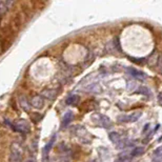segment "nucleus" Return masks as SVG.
Returning a JSON list of instances; mask_svg holds the SVG:
<instances>
[{
    "mask_svg": "<svg viewBox=\"0 0 162 162\" xmlns=\"http://www.w3.org/2000/svg\"><path fill=\"white\" fill-rule=\"evenodd\" d=\"M56 135H54L52 138H51V140L48 141V143L46 144L45 146H44V150H43V152H44V155H46V154H48L50 153V151L52 150V148L54 146V143H55V141H56Z\"/></svg>",
    "mask_w": 162,
    "mask_h": 162,
    "instance_id": "nucleus-12",
    "label": "nucleus"
},
{
    "mask_svg": "<svg viewBox=\"0 0 162 162\" xmlns=\"http://www.w3.org/2000/svg\"><path fill=\"white\" fill-rule=\"evenodd\" d=\"M152 159L154 162H162V146H159L154 151Z\"/></svg>",
    "mask_w": 162,
    "mask_h": 162,
    "instance_id": "nucleus-7",
    "label": "nucleus"
},
{
    "mask_svg": "<svg viewBox=\"0 0 162 162\" xmlns=\"http://www.w3.org/2000/svg\"><path fill=\"white\" fill-rule=\"evenodd\" d=\"M41 118H42V115H40L39 113H32L31 114V119L35 123L39 122V121L41 120Z\"/></svg>",
    "mask_w": 162,
    "mask_h": 162,
    "instance_id": "nucleus-18",
    "label": "nucleus"
},
{
    "mask_svg": "<svg viewBox=\"0 0 162 162\" xmlns=\"http://www.w3.org/2000/svg\"><path fill=\"white\" fill-rule=\"evenodd\" d=\"M143 153H144V148L138 146V148H134L133 152H132V154H131V156L132 157H136V156H139V155H142Z\"/></svg>",
    "mask_w": 162,
    "mask_h": 162,
    "instance_id": "nucleus-15",
    "label": "nucleus"
},
{
    "mask_svg": "<svg viewBox=\"0 0 162 162\" xmlns=\"http://www.w3.org/2000/svg\"><path fill=\"white\" fill-rule=\"evenodd\" d=\"M108 138H110L111 141H112L113 143L117 144V145H119V143L121 142V136L119 135L118 133H115V132H113V133H110V135H108Z\"/></svg>",
    "mask_w": 162,
    "mask_h": 162,
    "instance_id": "nucleus-10",
    "label": "nucleus"
},
{
    "mask_svg": "<svg viewBox=\"0 0 162 162\" xmlns=\"http://www.w3.org/2000/svg\"><path fill=\"white\" fill-rule=\"evenodd\" d=\"M79 101H80V98H79V96H77V95H73V96H71V97H69L67 99V104H69V105H77L78 103H79Z\"/></svg>",
    "mask_w": 162,
    "mask_h": 162,
    "instance_id": "nucleus-13",
    "label": "nucleus"
},
{
    "mask_svg": "<svg viewBox=\"0 0 162 162\" xmlns=\"http://www.w3.org/2000/svg\"><path fill=\"white\" fill-rule=\"evenodd\" d=\"M126 72L129 73V75H131L132 77L136 78V79H139V80H143L145 78V75H144L142 72L138 71V70L134 69V67H127Z\"/></svg>",
    "mask_w": 162,
    "mask_h": 162,
    "instance_id": "nucleus-5",
    "label": "nucleus"
},
{
    "mask_svg": "<svg viewBox=\"0 0 162 162\" xmlns=\"http://www.w3.org/2000/svg\"><path fill=\"white\" fill-rule=\"evenodd\" d=\"M56 95H57V92L55 91V89H44V91L42 92L41 96L48 100H52L56 97Z\"/></svg>",
    "mask_w": 162,
    "mask_h": 162,
    "instance_id": "nucleus-8",
    "label": "nucleus"
},
{
    "mask_svg": "<svg viewBox=\"0 0 162 162\" xmlns=\"http://www.w3.org/2000/svg\"><path fill=\"white\" fill-rule=\"evenodd\" d=\"M8 8V2L0 1V15L4 14Z\"/></svg>",
    "mask_w": 162,
    "mask_h": 162,
    "instance_id": "nucleus-17",
    "label": "nucleus"
},
{
    "mask_svg": "<svg viewBox=\"0 0 162 162\" xmlns=\"http://www.w3.org/2000/svg\"><path fill=\"white\" fill-rule=\"evenodd\" d=\"M97 107V104L94 100H86L84 101L82 104H81V108L82 111H85V112H89V111H93Z\"/></svg>",
    "mask_w": 162,
    "mask_h": 162,
    "instance_id": "nucleus-6",
    "label": "nucleus"
},
{
    "mask_svg": "<svg viewBox=\"0 0 162 162\" xmlns=\"http://www.w3.org/2000/svg\"><path fill=\"white\" fill-rule=\"evenodd\" d=\"M158 101H159V104L162 105V92L158 94Z\"/></svg>",
    "mask_w": 162,
    "mask_h": 162,
    "instance_id": "nucleus-20",
    "label": "nucleus"
},
{
    "mask_svg": "<svg viewBox=\"0 0 162 162\" xmlns=\"http://www.w3.org/2000/svg\"><path fill=\"white\" fill-rule=\"evenodd\" d=\"M73 113L72 112H67V114L63 116V120H62V126H67V125L71 123V121L73 120Z\"/></svg>",
    "mask_w": 162,
    "mask_h": 162,
    "instance_id": "nucleus-11",
    "label": "nucleus"
},
{
    "mask_svg": "<svg viewBox=\"0 0 162 162\" xmlns=\"http://www.w3.org/2000/svg\"><path fill=\"white\" fill-rule=\"evenodd\" d=\"M20 104H21V106H22V108L24 111L30 110V105H31V103H30V101H27V99L24 97V96L20 97Z\"/></svg>",
    "mask_w": 162,
    "mask_h": 162,
    "instance_id": "nucleus-14",
    "label": "nucleus"
},
{
    "mask_svg": "<svg viewBox=\"0 0 162 162\" xmlns=\"http://www.w3.org/2000/svg\"><path fill=\"white\" fill-rule=\"evenodd\" d=\"M99 120H98V124L101 125L102 127H110L111 126V120L108 117L103 116V115H99Z\"/></svg>",
    "mask_w": 162,
    "mask_h": 162,
    "instance_id": "nucleus-9",
    "label": "nucleus"
},
{
    "mask_svg": "<svg viewBox=\"0 0 162 162\" xmlns=\"http://www.w3.org/2000/svg\"><path fill=\"white\" fill-rule=\"evenodd\" d=\"M24 162H36V161H35V158H29V159H26Z\"/></svg>",
    "mask_w": 162,
    "mask_h": 162,
    "instance_id": "nucleus-21",
    "label": "nucleus"
},
{
    "mask_svg": "<svg viewBox=\"0 0 162 162\" xmlns=\"http://www.w3.org/2000/svg\"><path fill=\"white\" fill-rule=\"evenodd\" d=\"M30 103H31V105L33 106V107L37 108V110H40V108H42L44 105V98L40 95H36L32 98Z\"/></svg>",
    "mask_w": 162,
    "mask_h": 162,
    "instance_id": "nucleus-4",
    "label": "nucleus"
},
{
    "mask_svg": "<svg viewBox=\"0 0 162 162\" xmlns=\"http://www.w3.org/2000/svg\"><path fill=\"white\" fill-rule=\"evenodd\" d=\"M5 122L8 123V124L11 126V129L15 132H18V133H21V134H29L30 132H31L29 123L24 120L15 121L14 123H11L8 120H5Z\"/></svg>",
    "mask_w": 162,
    "mask_h": 162,
    "instance_id": "nucleus-1",
    "label": "nucleus"
},
{
    "mask_svg": "<svg viewBox=\"0 0 162 162\" xmlns=\"http://www.w3.org/2000/svg\"><path fill=\"white\" fill-rule=\"evenodd\" d=\"M22 150L20 145L17 142H14L11 146V155L10 161L11 162H22Z\"/></svg>",
    "mask_w": 162,
    "mask_h": 162,
    "instance_id": "nucleus-2",
    "label": "nucleus"
},
{
    "mask_svg": "<svg viewBox=\"0 0 162 162\" xmlns=\"http://www.w3.org/2000/svg\"><path fill=\"white\" fill-rule=\"evenodd\" d=\"M141 116V112H136L133 113L132 115H123V116L119 117V121L121 122H135Z\"/></svg>",
    "mask_w": 162,
    "mask_h": 162,
    "instance_id": "nucleus-3",
    "label": "nucleus"
},
{
    "mask_svg": "<svg viewBox=\"0 0 162 162\" xmlns=\"http://www.w3.org/2000/svg\"><path fill=\"white\" fill-rule=\"evenodd\" d=\"M115 162H132V158L131 156H127V155H121Z\"/></svg>",
    "mask_w": 162,
    "mask_h": 162,
    "instance_id": "nucleus-16",
    "label": "nucleus"
},
{
    "mask_svg": "<svg viewBox=\"0 0 162 162\" xmlns=\"http://www.w3.org/2000/svg\"><path fill=\"white\" fill-rule=\"evenodd\" d=\"M139 93H141V94H144V95H148V89H145V87H143V86H141L139 89Z\"/></svg>",
    "mask_w": 162,
    "mask_h": 162,
    "instance_id": "nucleus-19",
    "label": "nucleus"
}]
</instances>
